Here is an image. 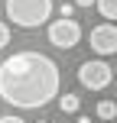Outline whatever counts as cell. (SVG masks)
Wrapping results in <instances>:
<instances>
[{"mask_svg": "<svg viewBox=\"0 0 117 123\" xmlns=\"http://www.w3.org/2000/svg\"><path fill=\"white\" fill-rule=\"evenodd\" d=\"M78 81L88 87V91H104V87L114 81V68L107 65L104 58L81 62V65H78Z\"/></svg>", "mask_w": 117, "mask_h": 123, "instance_id": "3", "label": "cell"}, {"mask_svg": "<svg viewBox=\"0 0 117 123\" xmlns=\"http://www.w3.org/2000/svg\"><path fill=\"white\" fill-rule=\"evenodd\" d=\"M88 45H91L101 58L117 55V26L114 23H98L91 29V36H88Z\"/></svg>", "mask_w": 117, "mask_h": 123, "instance_id": "5", "label": "cell"}, {"mask_svg": "<svg viewBox=\"0 0 117 123\" xmlns=\"http://www.w3.org/2000/svg\"><path fill=\"white\" fill-rule=\"evenodd\" d=\"M7 42H10V26L0 23V49H7Z\"/></svg>", "mask_w": 117, "mask_h": 123, "instance_id": "10", "label": "cell"}, {"mask_svg": "<svg viewBox=\"0 0 117 123\" xmlns=\"http://www.w3.org/2000/svg\"><path fill=\"white\" fill-rule=\"evenodd\" d=\"M78 107H81L78 94H62V97H59V110L62 113H78Z\"/></svg>", "mask_w": 117, "mask_h": 123, "instance_id": "6", "label": "cell"}, {"mask_svg": "<svg viewBox=\"0 0 117 123\" xmlns=\"http://www.w3.org/2000/svg\"><path fill=\"white\" fill-rule=\"evenodd\" d=\"M75 10H78V3H75V0H65V3L59 6V16H75Z\"/></svg>", "mask_w": 117, "mask_h": 123, "instance_id": "9", "label": "cell"}, {"mask_svg": "<svg viewBox=\"0 0 117 123\" xmlns=\"http://www.w3.org/2000/svg\"><path fill=\"white\" fill-rule=\"evenodd\" d=\"M94 6H98V13H101L104 19H111V23L117 19V0H98Z\"/></svg>", "mask_w": 117, "mask_h": 123, "instance_id": "7", "label": "cell"}, {"mask_svg": "<svg viewBox=\"0 0 117 123\" xmlns=\"http://www.w3.org/2000/svg\"><path fill=\"white\" fill-rule=\"evenodd\" d=\"M0 123H26L23 117H13V113H7V117H0Z\"/></svg>", "mask_w": 117, "mask_h": 123, "instance_id": "11", "label": "cell"}, {"mask_svg": "<svg viewBox=\"0 0 117 123\" xmlns=\"http://www.w3.org/2000/svg\"><path fill=\"white\" fill-rule=\"evenodd\" d=\"M78 123H91V120H88V117H85V113H78Z\"/></svg>", "mask_w": 117, "mask_h": 123, "instance_id": "13", "label": "cell"}, {"mask_svg": "<svg viewBox=\"0 0 117 123\" xmlns=\"http://www.w3.org/2000/svg\"><path fill=\"white\" fill-rule=\"evenodd\" d=\"M78 6H91V3H98V0H75Z\"/></svg>", "mask_w": 117, "mask_h": 123, "instance_id": "12", "label": "cell"}, {"mask_svg": "<svg viewBox=\"0 0 117 123\" xmlns=\"http://www.w3.org/2000/svg\"><path fill=\"white\" fill-rule=\"evenodd\" d=\"M59 65L42 52H13L0 62V97L20 110H39L59 97Z\"/></svg>", "mask_w": 117, "mask_h": 123, "instance_id": "1", "label": "cell"}, {"mask_svg": "<svg viewBox=\"0 0 117 123\" xmlns=\"http://www.w3.org/2000/svg\"><path fill=\"white\" fill-rule=\"evenodd\" d=\"M49 42L55 49H75L81 42V23L75 16H59L55 23H49Z\"/></svg>", "mask_w": 117, "mask_h": 123, "instance_id": "4", "label": "cell"}, {"mask_svg": "<svg viewBox=\"0 0 117 123\" xmlns=\"http://www.w3.org/2000/svg\"><path fill=\"white\" fill-rule=\"evenodd\" d=\"M39 123H49V120H39Z\"/></svg>", "mask_w": 117, "mask_h": 123, "instance_id": "14", "label": "cell"}, {"mask_svg": "<svg viewBox=\"0 0 117 123\" xmlns=\"http://www.w3.org/2000/svg\"><path fill=\"white\" fill-rule=\"evenodd\" d=\"M98 117L101 120H114L117 117V104H114V100H101V104H98Z\"/></svg>", "mask_w": 117, "mask_h": 123, "instance_id": "8", "label": "cell"}, {"mask_svg": "<svg viewBox=\"0 0 117 123\" xmlns=\"http://www.w3.org/2000/svg\"><path fill=\"white\" fill-rule=\"evenodd\" d=\"M3 10L7 19L20 29H36V26L49 23L52 16V0H3Z\"/></svg>", "mask_w": 117, "mask_h": 123, "instance_id": "2", "label": "cell"}]
</instances>
